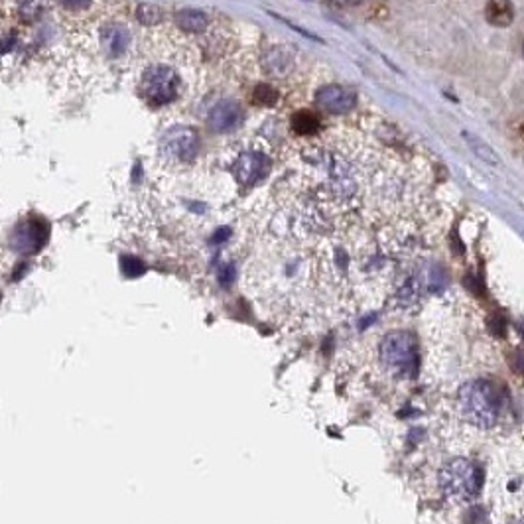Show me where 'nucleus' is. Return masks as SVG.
Returning <instances> with one entry per match:
<instances>
[{"mask_svg":"<svg viewBox=\"0 0 524 524\" xmlns=\"http://www.w3.org/2000/svg\"><path fill=\"white\" fill-rule=\"evenodd\" d=\"M140 93L148 105L164 107L171 103L178 93V75L168 65H152L142 75Z\"/></svg>","mask_w":524,"mask_h":524,"instance_id":"4","label":"nucleus"},{"mask_svg":"<svg viewBox=\"0 0 524 524\" xmlns=\"http://www.w3.org/2000/svg\"><path fill=\"white\" fill-rule=\"evenodd\" d=\"M253 103L256 107H262V109L274 107L278 103V91L269 83H258L255 87V91H253Z\"/></svg>","mask_w":524,"mask_h":524,"instance_id":"16","label":"nucleus"},{"mask_svg":"<svg viewBox=\"0 0 524 524\" xmlns=\"http://www.w3.org/2000/svg\"><path fill=\"white\" fill-rule=\"evenodd\" d=\"M439 483L443 493L451 500L457 502H467L477 495L479 485H481V471L475 464L467 462V459H455L443 467Z\"/></svg>","mask_w":524,"mask_h":524,"instance_id":"3","label":"nucleus"},{"mask_svg":"<svg viewBox=\"0 0 524 524\" xmlns=\"http://www.w3.org/2000/svg\"><path fill=\"white\" fill-rule=\"evenodd\" d=\"M262 65H264V71H267L270 77H274V79H284V77H288V75L292 74L294 58L288 49L274 46V48H270L269 51L264 53Z\"/></svg>","mask_w":524,"mask_h":524,"instance_id":"9","label":"nucleus"},{"mask_svg":"<svg viewBox=\"0 0 524 524\" xmlns=\"http://www.w3.org/2000/svg\"><path fill=\"white\" fill-rule=\"evenodd\" d=\"M292 128L296 135L314 136L319 130V119L312 110H298L292 117Z\"/></svg>","mask_w":524,"mask_h":524,"instance_id":"14","label":"nucleus"},{"mask_svg":"<svg viewBox=\"0 0 524 524\" xmlns=\"http://www.w3.org/2000/svg\"><path fill=\"white\" fill-rule=\"evenodd\" d=\"M270 170V162L267 156L262 154H243L239 156V160L235 162V178L237 182L244 185V187H251L258 183Z\"/></svg>","mask_w":524,"mask_h":524,"instance_id":"6","label":"nucleus"},{"mask_svg":"<svg viewBox=\"0 0 524 524\" xmlns=\"http://www.w3.org/2000/svg\"><path fill=\"white\" fill-rule=\"evenodd\" d=\"M523 53H524V44H523Z\"/></svg>","mask_w":524,"mask_h":524,"instance_id":"19","label":"nucleus"},{"mask_svg":"<svg viewBox=\"0 0 524 524\" xmlns=\"http://www.w3.org/2000/svg\"><path fill=\"white\" fill-rule=\"evenodd\" d=\"M518 524H524V521H523V523H518Z\"/></svg>","mask_w":524,"mask_h":524,"instance_id":"20","label":"nucleus"},{"mask_svg":"<svg viewBox=\"0 0 524 524\" xmlns=\"http://www.w3.org/2000/svg\"><path fill=\"white\" fill-rule=\"evenodd\" d=\"M176 24L183 32L199 34V32H203L208 28V18L199 10H182V12L176 14Z\"/></svg>","mask_w":524,"mask_h":524,"instance_id":"13","label":"nucleus"},{"mask_svg":"<svg viewBox=\"0 0 524 524\" xmlns=\"http://www.w3.org/2000/svg\"><path fill=\"white\" fill-rule=\"evenodd\" d=\"M101 42L105 49L109 51L112 58L124 53V49L128 48V42H130V34H128V28H122V26H110L107 30H103L101 34Z\"/></svg>","mask_w":524,"mask_h":524,"instance_id":"10","label":"nucleus"},{"mask_svg":"<svg viewBox=\"0 0 524 524\" xmlns=\"http://www.w3.org/2000/svg\"><path fill=\"white\" fill-rule=\"evenodd\" d=\"M61 6L69 12H83L91 6V0H60Z\"/></svg>","mask_w":524,"mask_h":524,"instance_id":"18","label":"nucleus"},{"mask_svg":"<svg viewBox=\"0 0 524 524\" xmlns=\"http://www.w3.org/2000/svg\"><path fill=\"white\" fill-rule=\"evenodd\" d=\"M485 12L489 22L499 28H507L514 20V6L511 0H489Z\"/></svg>","mask_w":524,"mask_h":524,"instance_id":"11","label":"nucleus"},{"mask_svg":"<svg viewBox=\"0 0 524 524\" xmlns=\"http://www.w3.org/2000/svg\"><path fill=\"white\" fill-rule=\"evenodd\" d=\"M243 119V110L235 101H221L217 103L208 117V124L215 133H229Z\"/></svg>","mask_w":524,"mask_h":524,"instance_id":"8","label":"nucleus"},{"mask_svg":"<svg viewBox=\"0 0 524 524\" xmlns=\"http://www.w3.org/2000/svg\"><path fill=\"white\" fill-rule=\"evenodd\" d=\"M136 18H138V22H142L144 26H154L162 20V10H160L158 6H154V4H140L136 8Z\"/></svg>","mask_w":524,"mask_h":524,"instance_id":"17","label":"nucleus"},{"mask_svg":"<svg viewBox=\"0 0 524 524\" xmlns=\"http://www.w3.org/2000/svg\"><path fill=\"white\" fill-rule=\"evenodd\" d=\"M457 410L465 422L489 430L502 414V394L487 380H473L457 392Z\"/></svg>","mask_w":524,"mask_h":524,"instance_id":"1","label":"nucleus"},{"mask_svg":"<svg viewBox=\"0 0 524 524\" xmlns=\"http://www.w3.org/2000/svg\"><path fill=\"white\" fill-rule=\"evenodd\" d=\"M464 136H465L467 146L471 148V152L475 154L477 158L483 160V162H487V164H491V166H497V164H499V156H497V152L489 146L487 142H483L481 138L469 135V133H464Z\"/></svg>","mask_w":524,"mask_h":524,"instance_id":"15","label":"nucleus"},{"mask_svg":"<svg viewBox=\"0 0 524 524\" xmlns=\"http://www.w3.org/2000/svg\"><path fill=\"white\" fill-rule=\"evenodd\" d=\"M46 0H16V18L24 24H34L44 16Z\"/></svg>","mask_w":524,"mask_h":524,"instance_id":"12","label":"nucleus"},{"mask_svg":"<svg viewBox=\"0 0 524 524\" xmlns=\"http://www.w3.org/2000/svg\"><path fill=\"white\" fill-rule=\"evenodd\" d=\"M316 103L323 110L341 115V112H349V110L353 109L357 99H355L353 91H349V89H345V87L328 85L321 87V89L317 91Z\"/></svg>","mask_w":524,"mask_h":524,"instance_id":"7","label":"nucleus"},{"mask_svg":"<svg viewBox=\"0 0 524 524\" xmlns=\"http://www.w3.org/2000/svg\"><path fill=\"white\" fill-rule=\"evenodd\" d=\"M160 152L171 162H192L199 152V136L189 126H176L162 136Z\"/></svg>","mask_w":524,"mask_h":524,"instance_id":"5","label":"nucleus"},{"mask_svg":"<svg viewBox=\"0 0 524 524\" xmlns=\"http://www.w3.org/2000/svg\"><path fill=\"white\" fill-rule=\"evenodd\" d=\"M380 365L394 378L412 377L416 369V343L408 333H389L380 343Z\"/></svg>","mask_w":524,"mask_h":524,"instance_id":"2","label":"nucleus"}]
</instances>
